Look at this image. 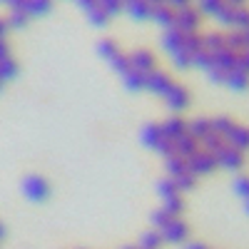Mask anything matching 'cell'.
<instances>
[{"label": "cell", "mask_w": 249, "mask_h": 249, "mask_svg": "<svg viewBox=\"0 0 249 249\" xmlns=\"http://www.w3.org/2000/svg\"><path fill=\"white\" fill-rule=\"evenodd\" d=\"M122 249H140V247H122Z\"/></svg>", "instance_id": "7bdbcfd3"}, {"label": "cell", "mask_w": 249, "mask_h": 249, "mask_svg": "<svg viewBox=\"0 0 249 249\" xmlns=\"http://www.w3.org/2000/svg\"><path fill=\"white\" fill-rule=\"evenodd\" d=\"M175 85V80L167 75V72H162V70H152L144 75V90H150L152 95H160L164 97L170 92V88Z\"/></svg>", "instance_id": "8992f818"}, {"label": "cell", "mask_w": 249, "mask_h": 249, "mask_svg": "<svg viewBox=\"0 0 249 249\" xmlns=\"http://www.w3.org/2000/svg\"><path fill=\"white\" fill-rule=\"evenodd\" d=\"M164 244V239H162V234L157 232V230H150V232H144L142 237H140V249H160Z\"/></svg>", "instance_id": "7402d4cb"}, {"label": "cell", "mask_w": 249, "mask_h": 249, "mask_svg": "<svg viewBox=\"0 0 249 249\" xmlns=\"http://www.w3.org/2000/svg\"><path fill=\"white\" fill-rule=\"evenodd\" d=\"M85 15H88V20H90V23L95 25V28H105L107 23H110V15L105 13V10H102L100 5H95V8H90V10H85Z\"/></svg>", "instance_id": "cb8c5ba5"}, {"label": "cell", "mask_w": 249, "mask_h": 249, "mask_svg": "<svg viewBox=\"0 0 249 249\" xmlns=\"http://www.w3.org/2000/svg\"><path fill=\"white\" fill-rule=\"evenodd\" d=\"M237 68L244 70V72H249V48H244V50L239 53V57H237Z\"/></svg>", "instance_id": "d6a6232c"}, {"label": "cell", "mask_w": 249, "mask_h": 249, "mask_svg": "<svg viewBox=\"0 0 249 249\" xmlns=\"http://www.w3.org/2000/svg\"><path fill=\"white\" fill-rule=\"evenodd\" d=\"M122 85L130 92H142L144 90V75L137 72V70H130L127 75H122Z\"/></svg>", "instance_id": "ffe728a7"}, {"label": "cell", "mask_w": 249, "mask_h": 249, "mask_svg": "<svg viewBox=\"0 0 249 249\" xmlns=\"http://www.w3.org/2000/svg\"><path fill=\"white\" fill-rule=\"evenodd\" d=\"M197 150H202L199 147V142L187 132V135H182L179 140H175V155H179L182 160H187V157H192Z\"/></svg>", "instance_id": "8fae6325"}, {"label": "cell", "mask_w": 249, "mask_h": 249, "mask_svg": "<svg viewBox=\"0 0 249 249\" xmlns=\"http://www.w3.org/2000/svg\"><path fill=\"white\" fill-rule=\"evenodd\" d=\"M234 192L239 195V197H244V199H249V177H237L234 179Z\"/></svg>", "instance_id": "1f68e13d"}, {"label": "cell", "mask_w": 249, "mask_h": 249, "mask_svg": "<svg viewBox=\"0 0 249 249\" xmlns=\"http://www.w3.org/2000/svg\"><path fill=\"white\" fill-rule=\"evenodd\" d=\"M157 192H160L162 202H164V199H170V197L182 195V192L177 190V184H175V179H172V177H162V179L157 182Z\"/></svg>", "instance_id": "44dd1931"}, {"label": "cell", "mask_w": 249, "mask_h": 249, "mask_svg": "<svg viewBox=\"0 0 249 249\" xmlns=\"http://www.w3.org/2000/svg\"><path fill=\"white\" fill-rule=\"evenodd\" d=\"M164 100V105H167L175 115H179L182 110L190 107V90H187L184 85H179V82H175V85L170 88V92L162 97Z\"/></svg>", "instance_id": "52a82bcc"}, {"label": "cell", "mask_w": 249, "mask_h": 249, "mask_svg": "<svg viewBox=\"0 0 249 249\" xmlns=\"http://www.w3.org/2000/svg\"><path fill=\"white\" fill-rule=\"evenodd\" d=\"M147 3H150L152 8H157V5H167V0H147Z\"/></svg>", "instance_id": "f35d334b"}, {"label": "cell", "mask_w": 249, "mask_h": 249, "mask_svg": "<svg viewBox=\"0 0 249 249\" xmlns=\"http://www.w3.org/2000/svg\"><path fill=\"white\" fill-rule=\"evenodd\" d=\"M214 160H217V167L237 172L244 164V152H239L237 147H232V144H222V147L214 152Z\"/></svg>", "instance_id": "277c9868"}, {"label": "cell", "mask_w": 249, "mask_h": 249, "mask_svg": "<svg viewBox=\"0 0 249 249\" xmlns=\"http://www.w3.org/2000/svg\"><path fill=\"white\" fill-rule=\"evenodd\" d=\"M187 170H190L195 177H202V175H210L217 170V160L212 152H204V150H197L192 157H187Z\"/></svg>", "instance_id": "3957f363"}, {"label": "cell", "mask_w": 249, "mask_h": 249, "mask_svg": "<svg viewBox=\"0 0 249 249\" xmlns=\"http://www.w3.org/2000/svg\"><path fill=\"white\" fill-rule=\"evenodd\" d=\"M3 85H5V82H3V80H0V90H3Z\"/></svg>", "instance_id": "ee69618b"}, {"label": "cell", "mask_w": 249, "mask_h": 249, "mask_svg": "<svg viewBox=\"0 0 249 249\" xmlns=\"http://www.w3.org/2000/svg\"><path fill=\"white\" fill-rule=\"evenodd\" d=\"M162 48H164V53H167L170 57L182 53L184 50V33L179 28H167L162 33Z\"/></svg>", "instance_id": "9c48e42d"}, {"label": "cell", "mask_w": 249, "mask_h": 249, "mask_svg": "<svg viewBox=\"0 0 249 249\" xmlns=\"http://www.w3.org/2000/svg\"><path fill=\"white\" fill-rule=\"evenodd\" d=\"M3 237H5V227L0 224V242H3Z\"/></svg>", "instance_id": "60d3db41"}, {"label": "cell", "mask_w": 249, "mask_h": 249, "mask_svg": "<svg viewBox=\"0 0 249 249\" xmlns=\"http://www.w3.org/2000/svg\"><path fill=\"white\" fill-rule=\"evenodd\" d=\"M202 23V13L195 5H184L175 10V28H179L182 33H197Z\"/></svg>", "instance_id": "7a4b0ae2"}, {"label": "cell", "mask_w": 249, "mask_h": 249, "mask_svg": "<svg viewBox=\"0 0 249 249\" xmlns=\"http://www.w3.org/2000/svg\"><path fill=\"white\" fill-rule=\"evenodd\" d=\"M23 195L30 202H45L50 197V182L43 175H28L23 179Z\"/></svg>", "instance_id": "6da1fadb"}, {"label": "cell", "mask_w": 249, "mask_h": 249, "mask_svg": "<svg viewBox=\"0 0 249 249\" xmlns=\"http://www.w3.org/2000/svg\"><path fill=\"white\" fill-rule=\"evenodd\" d=\"M164 210H167L172 217H179L182 212H184V199H182V195H177V197H170V199H164Z\"/></svg>", "instance_id": "83f0119b"}, {"label": "cell", "mask_w": 249, "mask_h": 249, "mask_svg": "<svg viewBox=\"0 0 249 249\" xmlns=\"http://www.w3.org/2000/svg\"><path fill=\"white\" fill-rule=\"evenodd\" d=\"M110 68H112V70H115V72H117L120 77H122V75H127V72L132 70V65H130V55H127V53L117 55V57H115V60L110 62Z\"/></svg>", "instance_id": "4316f807"}, {"label": "cell", "mask_w": 249, "mask_h": 249, "mask_svg": "<svg viewBox=\"0 0 249 249\" xmlns=\"http://www.w3.org/2000/svg\"><path fill=\"white\" fill-rule=\"evenodd\" d=\"M10 33V25H8V20L5 18H0V40H5Z\"/></svg>", "instance_id": "e575fe53"}, {"label": "cell", "mask_w": 249, "mask_h": 249, "mask_svg": "<svg viewBox=\"0 0 249 249\" xmlns=\"http://www.w3.org/2000/svg\"><path fill=\"white\" fill-rule=\"evenodd\" d=\"M53 10V0H25V15L28 18H40Z\"/></svg>", "instance_id": "ac0fdd59"}, {"label": "cell", "mask_w": 249, "mask_h": 249, "mask_svg": "<svg viewBox=\"0 0 249 249\" xmlns=\"http://www.w3.org/2000/svg\"><path fill=\"white\" fill-rule=\"evenodd\" d=\"M160 127H162V135L164 137L175 142L182 135H187V120H182L179 115H172V117H167L164 122H160Z\"/></svg>", "instance_id": "30bf717a"}, {"label": "cell", "mask_w": 249, "mask_h": 249, "mask_svg": "<svg viewBox=\"0 0 249 249\" xmlns=\"http://www.w3.org/2000/svg\"><path fill=\"white\" fill-rule=\"evenodd\" d=\"M227 144L237 147L239 152H247V150H249V127H244V124H237V127L232 130V135L227 137Z\"/></svg>", "instance_id": "2e32d148"}, {"label": "cell", "mask_w": 249, "mask_h": 249, "mask_svg": "<svg viewBox=\"0 0 249 249\" xmlns=\"http://www.w3.org/2000/svg\"><path fill=\"white\" fill-rule=\"evenodd\" d=\"M192 3H195V0H167V5L175 8V10L177 8H184V5H192Z\"/></svg>", "instance_id": "836d02e7"}, {"label": "cell", "mask_w": 249, "mask_h": 249, "mask_svg": "<svg viewBox=\"0 0 249 249\" xmlns=\"http://www.w3.org/2000/svg\"><path fill=\"white\" fill-rule=\"evenodd\" d=\"M170 219H175V217H172L167 210H164V207H160V210L152 212V227H155V230H162V227L167 224Z\"/></svg>", "instance_id": "4dcf8cb0"}, {"label": "cell", "mask_w": 249, "mask_h": 249, "mask_svg": "<svg viewBox=\"0 0 249 249\" xmlns=\"http://www.w3.org/2000/svg\"><path fill=\"white\" fill-rule=\"evenodd\" d=\"M10 57V45H8V40H0V60H5Z\"/></svg>", "instance_id": "d590c367"}, {"label": "cell", "mask_w": 249, "mask_h": 249, "mask_svg": "<svg viewBox=\"0 0 249 249\" xmlns=\"http://www.w3.org/2000/svg\"><path fill=\"white\" fill-rule=\"evenodd\" d=\"M157 232L162 234L164 242H170V244H182V242H187V237H190V227H187L184 219L175 217V219H170L167 224H164L162 230H157Z\"/></svg>", "instance_id": "5b68a950"}, {"label": "cell", "mask_w": 249, "mask_h": 249, "mask_svg": "<svg viewBox=\"0 0 249 249\" xmlns=\"http://www.w3.org/2000/svg\"><path fill=\"white\" fill-rule=\"evenodd\" d=\"M184 249H207L204 244H199V242H192V244H187Z\"/></svg>", "instance_id": "74e56055"}, {"label": "cell", "mask_w": 249, "mask_h": 249, "mask_svg": "<svg viewBox=\"0 0 249 249\" xmlns=\"http://www.w3.org/2000/svg\"><path fill=\"white\" fill-rule=\"evenodd\" d=\"M152 20H155L162 30L175 28V8H170V5H157V8H152Z\"/></svg>", "instance_id": "9a60e30c"}, {"label": "cell", "mask_w": 249, "mask_h": 249, "mask_svg": "<svg viewBox=\"0 0 249 249\" xmlns=\"http://www.w3.org/2000/svg\"><path fill=\"white\" fill-rule=\"evenodd\" d=\"M242 33H244V43H247V48H249V28H244Z\"/></svg>", "instance_id": "ab89813d"}, {"label": "cell", "mask_w": 249, "mask_h": 249, "mask_svg": "<svg viewBox=\"0 0 249 249\" xmlns=\"http://www.w3.org/2000/svg\"><path fill=\"white\" fill-rule=\"evenodd\" d=\"M97 5L105 10L110 18H115V15H120V13H124V5H122V0H97Z\"/></svg>", "instance_id": "f546056e"}, {"label": "cell", "mask_w": 249, "mask_h": 249, "mask_svg": "<svg viewBox=\"0 0 249 249\" xmlns=\"http://www.w3.org/2000/svg\"><path fill=\"white\" fill-rule=\"evenodd\" d=\"M224 85L230 88V90H234V92H244V90H249V72H244V70H232V72H227V80H224Z\"/></svg>", "instance_id": "5bb4252c"}, {"label": "cell", "mask_w": 249, "mask_h": 249, "mask_svg": "<svg viewBox=\"0 0 249 249\" xmlns=\"http://www.w3.org/2000/svg\"><path fill=\"white\" fill-rule=\"evenodd\" d=\"M18 62H15V57L10 55V57H5V60H0V80L3 82H8V80H13V77H18Z\"/></svg>", "instance_id": "d4e9b609"}, {"label": "cell", "mask_w": 249, "mask_h": 249, "mask_svg": "<svg viewBox=\"0 0 249 249\" xmlns=\"http://www.w3.org/2000/svg\"><path fill=\"white\" fill-rule=\"evenodd\" d=\"M130 65H132V70L147 75V72L157 70V57H155V53L147 50V48H137V50L130 53Z\"/></svg>", "instance_id": "ba28073f"}, {"label": "cell", "mask_w": 249, "mask_h": 249, "mask_svg": "<svg viewBox=\"0 0 249 249\" xmlns=\"http://www.w3.org/2000/svg\"><path fill=\"white\" fill-rule=\"evenodd\" d=\"M10 3V0H0V5H8Z\"/></svg>", "instance_id": "b9f144b4"}, {"label": "cell", "mask_w": 249, "mask_h": 249, "mask_svg": "<svg viewBox=\"0 0 249 249\" xmlns=\"http://www.w3.org/2000/svg\"><path fill=\"white\" fill-rule=\"evenodd\" d=\"M97 53H100V57H102V60H107V65H110V62H112L117 55H122V48L115 43L112 37H105V40H100Z\"/></svg>", "instance_id": "e0dca14e"}, {"label": "cell", "mask_w": 249, "mask_h": 249, "mask_svg": "<svg viewBox=\"0 0 249 249\" xmlns=\"http://www.w3.org/2000/svg\"><path fill=\"white\" fill-rule=\"evenodd\" d=\"M224 3H230V5L239 8V5H247V0H224Z\"/></svg>", "instance_id": "8d00e7d4"}, {"label": "cell", "mask_w": 249, "mask_h": 249, "mask_svg": "<svg viewBox=\"0 0 249 249\" xmlns=\"http://www.w3.org/2000/svg\"><path fill=\"white\" fill-rule=\"evenodd\" d=\"M172 179H175V184H177V190H179V192H190L192 187L197 184V177H195L192 172H184V175L172 177Z\"/></svg>", "instance_id": "f1b7e54d"}, {"label": "cell", "mask_w": 249, "mask_h": 249, "mask_svg": "<svg viewBox=\"0 0 249 249\" xmlns=\"http://www.w3.org/2000/svg\"><path fill=\"white\" fill-rule=\"evenodd\" d=\"M164 170H167V177H179L187 170V160H182L179 155H172V157H164Z\"/></svg>", "instance_id": "d6986e66"}, {"label": "cell", "mask_w": 249, "mask_h": 249, "mask_svg": "<svg viewBox=\"0 0 249 249\" xmlns=\"http://www.w3.org/2000/svg\"><path fill=\"white\" fill-rule=\"evenodd\" d=\"M8 25H10V30H20V28H25L28 25V15L23 13V10H8Z\"/></svg>", "instance_id": "484cf974"}, {"label": "cell", "mask_w": 249, "mask_h": 249, "mask_svg": "<svg viewBox=\"0 0 249 249\" xmlns=\"http://www.w3.org/2000/svg\"><path fill=\"white\" fill-rule=\"evenodd\" d=\"M124 13L135 20H152V5L147 0H130V3L124 5Z\"/></svg>", "instance_id": "4fadbf2b"}, {"label": "cell", "mask_w": 249, "mask_h": 249, "mask_svg": "<svg viewBox=\"0 0 249 249\" xmlns=\"http://www.w3.org/2000/svg\"><path fill=\"white\" fill-rule=\"evenodd\" d=\"M127 3H130V0H122V5H127Z\"/></svg>", "instance_id": "f6af8a7d"}, {"label": "cell", "mask_w": 249, "mask_h": 249, "mask_svg": "<svg viewBox=\"0 0 249 249\" xmlns=\"http://www.w3.org/2000/svg\"><path fill=\"white\" fill-rule=\"evenodd\" d=\"M222 8H224V0H197V10H199L202 15L217 18Z\"/></svg>", "instance_id": "603a6c76"}, {"label": "cell", "mask_w": 249, "mask_h": 249, "mask_svg": "<svg viewBox=\"0 0 249 249\" xmlns=\"http://www.w3.org/2000/svg\"><path fill=\"white\" fill-rule=\"evenodd\" d=\"M162 140H164V135H162L160 122H150V124L142 127V144H147L150 150H157Z\"/></svg>", "instance_id": "7c38bea8"}]
</instances>
